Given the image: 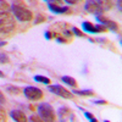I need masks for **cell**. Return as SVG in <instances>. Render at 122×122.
Returning a JSON list of instances; mask_svg holds the SVG:
<instances>
[{
  "label": "cell",
  "instance_id": "15",
  "mask_svg": "<svg viewBox=\"0 0 122 122\" xmlns=\"http://www.w3.org/2000/svg\"><path fill=\"white\" fill-rule=\"evenodd\" d=\"M70 114H71V110H70L68 107H66V106L59 109V117H61L62 120H64L65 117H68Z\"/></svg>",
  "mask_w": 122,
  "mask_h": 122
},
{
  "label": "cell",
  "instance_id": "28",
  "mask_svg": "<svg viewBox=\"0 0 122 122\" xmlns=\"http://www.w3.org/2000/svg\"><path fill=\"white\" fill-rule=\"evenodd\" d=\"M45 1H48V3H56V4H61L64 1V0H45Z\"/></svg>",
  "mask_w": 122,
  "mask_h": 122
},
{
  "label": "cell",
  "instance_id": "12",
  "mask_svg": "<svg viewBox=\"0 0 122 122\" xmlns=\"http://www.w3.org/2000/svg\"><path fill=\"white\" fill-rule=\"evenodd\" d=\"M61 81H62L65 84L72 87V88H77V87H78V83H77L76 78L71 77V76H64V77H61Z\"/></svg>",
  "mask_w": 122,
  "mask_h": 122
},
{
  "label": "cell",
  "instance_id": "21",
  "mask_svg": "<svg viewBox=\"0 0 122 122\" xmlns=\"http://www.w3.org/2000/svg\"><path fill=\"white\" fill-rule=\"evenodd\" d=\"M72 33L76 34V36H78V37H86V34H84L81 29H78L77 27H73V28H72Z\"/></svg>",
  "mask_w": 122,
  "mask_h": 122
},
{
  "label": "cell",
  "instance_id": "32",
  "mask_svg": "<svg viewBox=\"0 0 122 122\" xmlns=\"http://www.w3.org/2000/svg\"><path fill=\"white\" fill-rule=\"evenodd\" d=\"M5 77V73L3 72V71H0V78H4Z\"/></svg>",
  "mask_w": 122,
  "mask_h": 122
},
{
  "label": "cell",
  "instance_id": "8",
  "mask_svg": "<svg viewBox=\"0 0 122 122\" xmlns=\"http://www.w3.org/2000/svg\"><path fill=\"white\" fill-rule=\"evenodd\" d=\"M84 10L89 14H93V15H99V14H103L101 9L99 7L98 3L95 0H86V4H84Z\"/></svg>",
  "mask_w": 122,
  "mask_h": 122
},
{
  "label": "cell",
  "instance_id": "7",
  "mask_svg": "<svg viewBox=\"0 0 122 122\" xmlns=\"http://www.w3.org/2000/svg\"><path fill=\"white\" fill-rule=\"evenodd\" d=\"M97 20L99 21V23L106 26V27H107V29H111V30H114V32H117L118 28H120V26H118V23H117V22H115V21H112V20H110V18L105 17L103 14L97 15Z\"/></svg>",
  "mask_w": 122,
  "mask_h": 122
},
{
  "label": "cell",
  "instance_id": "6",
  "mask_svg": "<svg viewBox=\"0 0 122 122\" xmlns=\"http://www.w3.org/2000/svg\"><path fill=\"white\" fill-rule=\"evenodd\" d=\"M82 27H83V30H86V32H89V33H104V32H107V27L104 26V25H94L92 22H83L82 23Z\"/></svg>",
  "mask_w": 122,
  "mask_h": 122
},
{
  "label": "cell",
  "instance_id": "20",
  "mask_svg": "<svg viewBox=\"0 0 122 122\" xmlns=\"http://www.w3.org/2000/svg\"><path fill=\"white\" fill-rule=\"evenodd\" d=\"M7 120V114H6V111L0 106V122H5Z\"/></svg>",
  "mask_w": 122,
  "mask_h": 122
},
{
  "label": "cell",
  "instance_id": "17",
  "mask_svg": "<svg viewBox=\"0 0 122 122\" xmlns=\"http://www.w3.org/2000/svg\"><path fill=\"white\" fill-rule=\"evenodd\" d=\"M34 81H37V82H40V83H43V84H50V78H48V77H45V76H40V75H38V76H36L34 77Z\"/></svg>",
  "mask_w": 122,
  "mask_h": 122
},
{
  "label": "cell",
  "instance_id": "9",
  "mask_svg": "<svg viewBox=\"0 0 122 122\" xmlns=\"http://www.w3.org/2000/svg\"><path fill=\"white\" fill-rule=\"evenodd\" d=\"M49 6V10L51 12L54 14H60V15H62V14H70V7L68 6H61L60 4H56V3H49L48 4Z\"/></svg>",
  "mask_w": 122,
  "mask_h": 122
},
{
  "label": "cell",
  "instance_id": "4",
  "mask_svg": "<svg viewBox=\"0 0 122 122\" xmlns=\"http://www.w3.org/2000/svg\"><path fill=\"white\" fill-rule=\"evenodd\" d=\"M48 89L49 92H51V93L64 98V99H73V93L72 92H70L67 88L60 86V84H48Z\"/></svg>",
  "mask_w": 122,
  "mask_h": 122
},
{
  "label": "cell",
  "instance_id": "2",
  "mask_svg": "<svg viewBox=\"0 0 122 122\" xmlns=\"http://www.w3.org/2000/svg\"><path fill=\"white\" fill-rule=\"evenodd\" d=\"M11 11H12V15L21 22H29L33 20L32 10H29L26 5L11 4Z\"/></svg>",
  "mask_w": 122,
  "mask_h": 122
},
{
  "label": "cell",
  "instance_id": "14",
  "mask_svg": "<svg viewBox=\"0 0 122 122\" xmlns=\"http://www.w3.org/2000/svg\"><path fill=\"white\" fill-rule=\"evenodd\" d=\"M11 10V5H10L6 0H0V14L1 12H9Z\"/></svg>",
  "mask_w": 122,
  "mask_h": 122
},
{
  "label": "cell",
  "instance_id": "31",
  "mask_svg": "<svg viewBox=\"0 0 122 122\" xmlns=\"http://www.w3.org/2000/svg\"><path fill=\"white\" fill-rule=\"evenodd\" d=\"M117 6H118V10L121 11V0H117Z\"/></svg>",
  "mask_w": 122,
  "mask_h": 122
},
{
  "label": "cell",
  "instance_id": "5",
  "mask_svg": "<svg viewBox=\"0 0 122 122\" xmlns=\"http://www.w3.org/2000/svg\"><path fill=\"white\" fill-rule=\"evenodd\" d=\"M23 94L30 101H38L40 99H43V97H44L43 90L37 87H26L23 89Z\"/></svg>",
  "mask_w": 122,
  "mask_h": 122
},
{
  "label": "cell",
  "instance_id": "23",
  "mask_svg": "<svg viewBox=\"0 0 122 122\" xmlns=\"http://www.w3.org/2000/svg\"><path fill=\"white\" fill-rule=\"evenodd\" d=\"M84 115H86V117H87V120H89V121H92V122H97V118H95V116L93 115V114H90V112H84Z\"/></svg>",
  "mask_w": 122,
  "mask_h": 122
},
{
  "label": "cell",
  "instance_id": "22",
  "mask_svg": "<svg viewBox=\"0 0 122 122\" xmlns=\"http://www.w3.org/2000/svg\"><path fill=\"white\" fill-rule=\"evenodd\" d=\"M57 33L56 32H51V30H48V32H45V38L46 39H53V38H56Z\"/></svg>",
  "mask_w": 122,
  "mask_h": 122
},
{
  "label": "cell",
  "instance_id": "13",
  "mask_svg": "<svg viewBox=\"0 0 122 122\" xmlns=\"http://www.w3.org/2000/svg\"><path fill=\"white\" fill-rule=\"evenodd\" d=\"M72 93H73V94H76V95H81V97H94V95H95L94 90H90V89H84V90H81V89H73Z\"/></svg>",
  "mask_w": 122,
  "mask_h": 122
},
{
  "label": "cell",
  "instance_id": "26",
  "mask_svg": "<svg viewBox=\"0 0 122 122\" xmlns=\"http://www.w3.org/2000/svg\"><path fill=\"white\" fill-rule=\"evenodd\" d=\"M6 103V99H5V95H4V93H3V92L1 90H0V104H5Z\"/></svg>",
  "mask_w": 122,
  "mask_h": 122
},
{
  "label": "cell",
  "instance_id": "1",
  "mask_svg": "<svg viewBox=\"0 0 122 122\" xmlns=\"http://www.w3.org/2000/svg\"><path fill=\"white\" fill-rule=\"evenodd\" d=\"M16 28V20L11 12L0 14V34H10Z\"/></svg>",
  "mask_w": 122,
  "mask_h": 122
},
{
  "label": "cell",
  "instance_id": "19",
  "mask_svg": "<svg viewBox=\"0 0 122 122\" xmlns=\"http://www.w3.org/2000/svg\"><path fill=\"white\" fill-rule=\"evenodd\" d=\"M10 62V57L7 54L3 53V54H0V64H9Z\"/></svg>",
  "mask_w": 122,
  "mask_h": 122
},
{
  "label": "cell",
  "instance_id": "29",
  "mask_svg": "<svg viewBox=\"0 0 122 122\" xmlns=\"http://www.w3.org/2000/svg\"><path fill=\"white\" fill-rule=\"evenodd\" d=\"M6 44H7V43L5 42V40H4V42H0V48H3V46H5Z\"/></svg>",
  "mask_w": 122,
  "mask_h": 122
},
{
  "label": "cell",
  "instance_id": "16",
  "mask_svg": "<svg viewBox=\"0 0 122 122\" xmlns=\"http://www.w3.org/2000/svg\"><path fill=\"white\" fill-rule=\"evenodd\" d=\"M6 92L12 95H20L21 94V89H20L18 87H15V86H9L6 88Z\"/></svg>",
  "mask_w": 122,
  "mask_h": 122
},
{
  "label": "cell",
  "instance_id": "24",
  "mask_svg": "<svg viewBox=\"0 0 122 122\" xmlns=\"http://www.w3.org/2000/svg\"><path fill=\"white\" fill-rule=\"evenodd\" d=\"M29 121H33V122H39V121H42V118L39 117V115L37 116V115H32V116H29V118H28Z\"/></svg>",
  "mask_w": 122,
  "mask_h": 122
},
{
  "label": "cell",
  "instance_id": "27",
  "mask_svg": "<svg viewBox=\"0 0 122 122\" xmlns=\"http://www.w3.org/2000/svg\"><path fill=\"white\" fill-rule=\"evenodd\" d=\"M94 104H97V105H106L107 101L106 100H95Z\"/></svg>",
  "mask_w": 122,
  "mask_h": 122
},
{
  "label": "cell",
  "instance_id": "3",
  "mask_svg": "<svg viewBox=\"0 0 122 122\" xmlns=\"http://www.w3.org/2000/svg\"><path fill=\"white\" fill-rule=\"evenodd\" d=\"M37 111H38L39 117L42 118V121H45V122H54V121H56L55 110L49 103L39 104L37 106Z\"/></svg>",
  "mask_w": 122,
  "mask_h": 122
},
{
  "label": "cell",
  "instance_id": "30",
  "mask_svg": "<svg viewBox=\"0 0 122 122\" xmlns=\"http://www.w3.org/2000/svg\"><path fill=\"white\" fill-rule=\"evenodd\" d=\"M29 109L32 110V111H36V109H37V106H34V105H29Z\"/></svg>",
  "mask_w": 122,
  "mask_h": 122
},
{
  "label": "cell",
  "instance_id": "18",
  "mask_svg": "<svg viewBox=\"0 0 122 122\" xmlns=\"http://www.w3.org/2000/svg\"><path fill=\"white\" fill-rule=\"evenodd\" d=\"M46 21V16L43 15V14H38L36 16V20H34V25H39V23H43Z\"/></svg>",
  "mask_w": 122,
  "mask_h": 122
},
{
  "label": "cell",
  "instance_id": "25",
  "mask_svg": "<svg viewBox=\"0 0 122 122\" xmlns=\"http://www.w3.org/2000/svg\"><path fill=\"white\" fill-rule=\"evenodd\" d=\"M64 1H66L68 5H75V4H78L81 1H83V0H64Z\"/></svg>",
  "mask_w": 122,
  "mask_h": 122
},
{
  "label": "cell",
  "instance_id": "11",
  "mask_svg": "<svg viewBox=\"0 0 122 122\" xmlns=\"http://www.w3.org/2000/svg\"><path fill=\"white\" fill-rule=\"evenodd\" d=\"M95 1L98 3L99 7L101 9V11H103V12L109 11V10H111L112 6H114L112 0H95Z\"/></svg>",
  "mask_w": 122,
  "mask_h": 122
},
{
  "label": "cell",
  "instance_id": "10",
  "mask_svg": "<svg viewBox=\"0 0 122 122\" xmlns=\"http://www.w3.org/2000/svg\"><path fill=\"white\" fill-rule=\"evenodd\" d=\"M10 116H11L12 120L16 121V122H26V121H28V117L21 110H12L11 112H10Z\"/></svg>",
  "mask_w": 122,
  "mask_h": 122
}]
</instances>
